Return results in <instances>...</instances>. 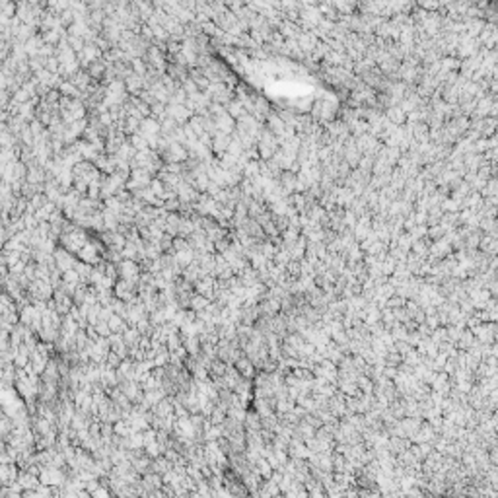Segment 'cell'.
Masks as SVG:
<instances>
[{"instance_id":"6da1fadb","label":"cell","mask_w":498,"mask_h":498,"mask_svg":"<svg viewBox=\"0 0 498 498\" xmlns=\"http://www.w3.org/2000/svg\"><path fill=\"white\" fill-rule=\"evenodd\" d=\"M18 473H20V467L16 463H0V485L2 487H12L18 479Z\"/></svg>"}]
</instances>
